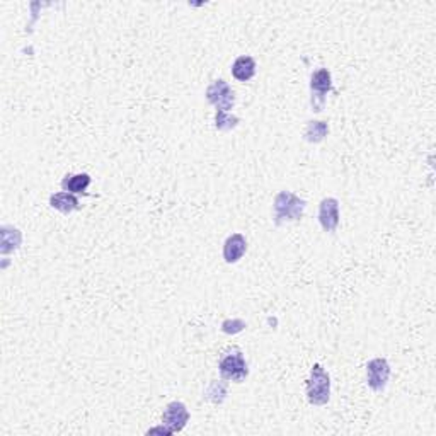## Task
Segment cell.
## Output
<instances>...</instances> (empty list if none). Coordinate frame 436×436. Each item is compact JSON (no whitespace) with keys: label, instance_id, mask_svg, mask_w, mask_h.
<instances>
[{"label":"cell","instance_id":"7c38bea8","mask_svg":"<svg viewBox=\"0 0 436 436\" xmlns=\"http://www.w3.org/2000/svg\"><path fill=\"white\" fill-rule=\"evenodd\" d=\"M92 179L89 174L79 173V174H69L62 179L63 191L72 193V195H87V188L91 186Z\"/></svg>","mask_w":436,"mask_h":436},{"label":"cell","instance_id":"277c9868","mask_svg":"<svg viewBox=\"0 0 436 436\" xmlns=\"http://www.w3.org/2000/svg\"><path fill=\"white\" fill-rule=\"evenodd\" d=\"M333 91V76L327 69H317L311 76V107L314 113H320L326 106L327 94Z\"/></svg>","mask_w":436,"mask_h":436},{"label":"cell","instance_id":"2e32d148","mask_svg":"<svg viewBox=\"0 0 436 436\" xmlns=\"http://www.w3.org/2000/svg\"><path fill=\"white\" fill-rule=\"evenodd\" d=\"M238 123H241V119L232 116L230 113H225V111H217V114H215V128L218 132H230V130L237 128Z\"/></svg>","mask_w":436,"mask_h":436},{"label":"cell","instance_id":"e0dca14e","mask_svg":"<svg viewBox=\"0 0 436 436\" xmlns=\"http://www.w3.org/2000/svg\"><path fill=\"white\" fill-rule=\"evenodd\" d=\"M244 329H245V322L241 319H232V320L227 319V320H223V324H222V331L225 334H237Z\"/></svg>","mask_w":436,"mask_h":436},{"label":"cell","instance_id":"5bb4252c","mask_svg":"<svg viewBox=\"0 0 436 436\" xmlns=\"http://www.w3.org/2000/svg\"><path fill=\"white\" fill-rule=\"evenodd\" d=\"M21 242H22L21 230L14 229V227H9V225L2 227V247H0V251H2L3 256L9 254V252H12V251H17Z\"/></svg>","mask_w":436,"mask_h":436},{"label":"cell","instance_id":"5b68a950","mask_svg":"<svg viewBox=\"0 0 436 436\" xmlns=\"http://www.w3.org/2000/svg\"><path fill=\"white\" fill-rule=\"evenodd\" d=\"M204 96H207V101L211 106L217 107V111L230 113L234 110V106H236V92L230 87L229 82H225L223 79L211 82L208 85Z\"/></svg>","mask_w":436,"mask_h":436},{"label":"cell","instance_id":"8992f818","mask_svg":"<svg viewBox=\"0 0 436 436\" xmlns=\"http://www.w3.org/2000/svg\"><path fill=\"white\" fill-rule=\"evenodd\" d=\"M390 365L385 358H374L367 363V385L374 392H383L390 378Z\"/></svg>","mask_w":436,"mask_h":436},{"label":"cell","instance_id":"52a82bcc","mask_svg":"<svg viewBox=\"0 0 436 436\" xmlns=\"http://www.w3.org/2000/svg\"><path fill=\"white\" fill-rule=\"evenodd\" d=\"M189 421V411L186 408V404L182 402L174 401L169 402L164 409V415H162V426L169 430L171 435L174 433H181L182 430L186 428Z\"/></svg>","mask_w":436,"mask_h":436},{"label":"cell","instance_id":"30bf717a","mask_svg":"<svg viewBox=\"0 0 436 436\" xmlns=\"http://www.w3.org/2000/svg\"><path fill=\"white\" fill-rule=\"evenodd\" d=\"M256 69H258L256 60L249 57V55H242V57L236 58V62L232 63V70L230 72H232V77L237 82H249L256 76Z\"/></svg>","mask_w":436,"mask_h":436},{"label":"cell","instance_id":"6da1fadb","mask_svg":"<svg viewBox=\"0 0 436 436\" xmlns=\"http://www.w3.org/2000/svg\"><path fill=\"white\" fill-rule=\"evenodd\" d=\"M307 201L292 191H279L273 201V223L277 227L302 220Z\"/></svg>","mask_w":436,"mask_h":436},{"label":"cell","instance_id":"3957f363","mask_svg":"<svg viewBox=\"0 0 436 436\" xmlns=\"http://www.w3.org/2000/svg\"><path fill=\"white\" fill-rule=\"evenodd\" d=\"M218 372L220 377L227 380V382H244L249 375V365L245 361L244 353L236 346L227 349L218 361Z\"/></svg>","mask_w":436,"mask_h":436},{"label":"cell","instance_id":"9c48e42d","mask_svg":"<svg viewBox=\"0 0 436 436\" xmlns=\"http://www.w3.org/2000/svg\"><path fill=\"white\" fill-rule=\"evenodd\" d=\"M245 251H247V241H245V237L242 234H232V236L227 237L225 242H223V261L227 264H236L244 258Z\"/></svg>","mask_w":436,"mask_h":436},{"label":"cell","instance_id":"ba28073f","mask_svg":"<svg viewBox=\"0 0 436 436\" xmlns=\"http://www.w3.org/2000/svg\"><path fill=\"white\" fill-rule=\"evenodd\" d=\"M319 223L324 232H336L339 227V201L336 198H324L319 204Z\"/></svg>","mask_w":436,"mask_h":436},{"label":"cell","instance_id":"4fadbf2b","mask_svg":"<svg viewBox=\"0 0 436 436\" xmlns=\"http://www.w3.org/2000/svg\"><path fill=\"white\" fill-rule=\"evenodd\" d=\"M227 394H229V385H227V380H211L210 385L204 390L203 399H207L211 404H223V401L227 399Z\"/></svg>","mask_w":436,"mask_h":436},{"label":"cell","instance_id":"7a4b0ae2","mask_svg":"<svg viewBox=\"0 0 436 436\" xmlns=\"http://www.w3.org/2000/svg\"><path fill=\"white\" fill-rule=\"evenodd\" d=\"M307 401L311 406H326L331 401V377L326 368L320 363L312 367L311 375L307 378Z\"/></svg>","mask_w":436,"mask_h":436},{"label":"cell","instance_id":"8fae6325","mask_svg":"<svg viewBox=\"0 0 436 436\" xmlns=\"http://www.w3.org/2000/svg\"><path fill=\"white\" fill-rule=\"evenodd\" d=\"M50 207L53 208V210L60 211V213L70 215L73 213V211L80 210V201L76 195H72V193L62 191L50 196Z\"/></svg>","mask_w":436,"mask_h":436},{"label":"cell","instance_id":"9a60e30c","mask_svg":"<svg viewBox=\"0 0 436 436\" xmlns=\"http://www.w3.org/2000/svg\"><path fill=\"white\" fill-rule=\"evenodd\" d=\"M327 135H329V125H327V121H320V119L308 121L304 133L305 140H307L308 143H320Z\"/></svg>","mask_w":436,"mask_h":436}]
</instances>
